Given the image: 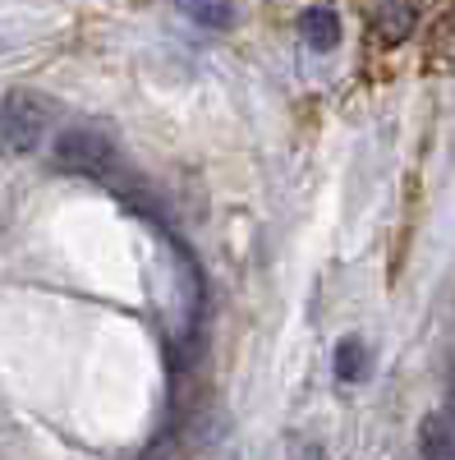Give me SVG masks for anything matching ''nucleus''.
<instances>
[{"label": "nucleus", "instance_id": "4", "mask_svg": "<svg viewBox=\"0 0 455 460\" xmlns=\"http://www.w3.org/2000/svg\"><path fill=\"white\" fill-rule=\"evenodd\" d=\"M299 37H303V47L318 51V56L336 51L340 47V14L331 5H309L299 14Z\"/></svg>", "mask_w": 455, "mask_h": 460}, {"label": "nucleus", "instance_id": "3", "mask_svg": "<svg viewBox=\"0 0 455 460\" xmlns=\"http://www.w3.org/2000/svg\"><path fill=\"white\" fill-rule=\"evenodd\" d=\"M372 28L387 47H400L405 37L419 28V0H377V14H372Z\"/></svg>", "mask_w": 455, "mask_h": 460}, {"label": "nucleus", "instance_id": "2", "mask_svg": "<svg viewBox=\"0 0 455 460\" xmlns=\"http://www.w3.org/2000/svg\"><path fill=\"white\" fill-rule=\"evenodd\" d=\"M51 129V97L10 88L0 97V143L10 152H37V143Z\"/></svg>", "mask_w": 455, "mask_h": 460}, {"label": "nucleus", "instance_id": "1", "mask_svg": "<svg viewBox=\"0 0 455 460\" xmlns=\"http://www.w3.org/2000/svg\"><path fill=\"white\" fill-rule=\"evenodd\" d=\"M56 166L69 175H83V180H106L120 166L116 138L97 125H69L56 134Z\"/></svg>", "mask_w": 455, "mask_h": 460}, {"label": "nucleus", "instance_id": "7", "mask_svg": "<svg viewBox=\"0 0 455 460\" xmlns=\"http://www.w3.org/2000/svg\"><path fill=\"white\" fill-rule=\"evenodd\" d=\"M424 456H455V419L451 414H428L419 429Z\"/></svg>", "mask_w": 455, "mask_h": 460}, {"label": "nucleus", "instance_id": "8", "mask_svg": "<svg viewBox=\"0 0 455 460\" xmlns=\"http://www.w3.org/2000/svg\"><path fill=\"white\" fill-rule=\"evenodd\" d=\"M446 414L455 419V377H451V401H446Z\"/></svg>", "mask_w": 455, "mask_h": 460}, {"label": "nucleus", "instance_id": "6", "mask_svg": "<svg viewBox=\"0 0 455 460\" xmlns=\"http://www.w3.org/2000/svg\"><path fill=\"white\" fill-rule=\"evenodd\" d=\"M175 10L184 19H194L198 28H212V32L235 23V0H175Z\"/></svg>", "mask_w": 455, "mask_h": 460}, {"label": "nucleus", "instance_id": "5", "mask_svg": "<svg viewBox=\"0 0 455 460\" xmlns=\"http://www.w3.org/2000/svg\"><path fill=\"white\" fill-rule=\"evenodd\" d=\"M331 368H336V382H346V387L363 382V377L372 373V359H368L363 336H340V341H336V355H331Z\"/></svg>", "mask_w": 455, "mask_h": 460}]
</instances>
